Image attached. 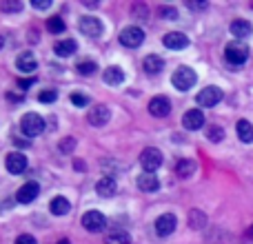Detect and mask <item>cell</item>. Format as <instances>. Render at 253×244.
<instances>
[{
  "label": "cell",
  "instance_id": "83f0119b",
  "mask_svg": "<svg viewBox=\"0 0 253 244\" xmlns=\"http://www.w3.org/2000/svg\"><path fill=\"white\" fill-rule=\"evenodd\" d=\"M207 140H209V142H222L224 140V129L220 124H209L207 126Z\"/></svg>",
  "mask_w": 253,
  "mask_h": 244
},
{
  "label": "cell",
  "instance_id": "ee69618b",
  "mask_svg": "<svg viewBox=\"0 0 253 244\" xmlns=\"http://www.w3.org/2000/svg\"><path fill=\"white\" fill-rule=\"evenodd\" d=\"M2 44H4V40H2V36H0V49H2Z\"/></svg>",
  "mask_w": 253,
  "mask_h": 244
},
{
  "label": "cell",
  "instance_id": "8fae6325",
  "mask_svg": "<svg viewBox=\"0 0 253 244\" xmlns=\"http://www.w3.org/2000/svg\"><path fill=\"white\" fill-rule=\"evenodd\" d=\"M149 114L156 116V118H165V116H169V114H171V102H169V98H165V96L151 98V102H149Z\"/></svg>",
  "mask_w": 253,
  "mask_h": 244
},
{
  "label": "cell",
  "instance_id": "30bf717a",
  "mask_svg": "<svg viewBox=\"0 0 253 244\" xmlns=\"http://www.w3.org/2000/svg\"><path fill=\"white\" fill-rule=\"evenodd\" d=\"M38 193H40V187H38V182H25L20 189H18V193H16V200L20 202V204H29V202H34L36 198H38Z\"/></svg>",
  "mask_w": 253,
  "mask_h": 244
},
{
  "label": "cell",
  "instance_id": "6da1fadb",
  "mask_svg": "<svg viewBox=\"0 0 253 244\" xmlns=\"http://www.w3.org/2000/svg\"><path fill=\"white\" fill-rule=\"evenodd\" d=\"M196 80H198V76H196V71L191 69V67H178V69L173 71V76H171V84H173L178 91H189V89L196 84Z\"/></svg>",
  "mask_w": 253,
  "mask_h": 244
},
{
  "label": "cell",
  "instance_id": "7402d4cb",
  "mask_svg": "<svg viewBox=\"0 0 253 244\" xmlns=\"http://www.w3.org/2000/svg\"><path fill=\"white\" fill-rule=\"evenodd\" d=\"M193 171H196V162H193L191 158H182V160H178V164H175V173H178L180 178H191Z\"/></svg>",
  "mask_w": 253,
  "mask_h": 244
},
{
  "label": "cell",
  "instance_id": "5bb4252c",
  "mask_svg": "<svg viewBox=\"0 0 253 244\" xmlns=\"http://www.w3.org/2000/svg\"><path fill=\"white\" fill-rule=\"evenodd\" d=\"M167 49H184L189 47V38L182 34V31H169V34L162 38Z\"/></svg>",
  "mask_w": 253,
  "mask_h": 244
},
{
  "label": "cell",
  "instance_id": "d6a6232c",
  "mask_svg": "<svg viewBox=\"0 0 253 244\" xmlns=\"http://www.w3.org/2000/svg\"><path fill=\"white\" fill-rule=\"evenodd\" d=\"M56 98H58V93L53 91V89H49V91H40L38 100H40V102H44V105H49V102H53Z\"/></svg>",
  "mask_w": 253,
  "mask_h": 244
},
{
  "label": "cell",
  "instance_id": "7c38bea8",
  "mask_svg": "<svg viewBox=\"0 0 253 244\" xmlns=\"http://www.w3.org/2000/svg\"><path fill=\"white\" fill-rule=\"evenodd\" d=\"M89 124L91 126H105L107 122H109L111 118V114H109V107H105V105H96V107H91L89 109Z\"/></svg>",
  "mask_w": 253,
  "mask_h": 244
},
{
  "label": "cell",
  "instance_id": "2e32d148",
  "mask_svg": "<svg viewBox=\"0 0 253 244\" xmlns=\"http://www.w3.org/2000/svg\"><path fill=\"white\" fill-rule=\"evenodd\" d=\"M16 67H18V71H22V74H34V71L38 69V60H36L34 53L25 51V53H20V56H18Z\"/></svg>",
  "mask_w": 253,
  "mask_h": 244
},
{
  "label": "cell",
  "instance_id": "7bdbcfd3",
  "mask_svg": "<svg viewBox=\"0 0 253 244\" xmlns=\"http://www.w3.org/2000/svg\"><path fill=\"white\" fill-rule=\"evenodd\" d=\"M58 244H71L69 240H60V242H58Z\"/></svg>",
  "mask_w": 253,
  "mask_h": 244
},
{
  "label": "cell",
  "instance_id": "836d02e7",
  "mask_svg": "<svg viewBox=\"0 0 253 244\" xmlns=\"http://www.w3.org/2000/svg\"><path fill=\"white\" fill-rule=\"evenodd\" d=\"M131 13H133V16H138V13H140V20H147V16H149L147 7H144L142 2H140V4H133V7H131Z\"/></svg>",
  "mask_w": 253,
  "mask_h": 244
},
{
  "label": "cell",
  "instance_id": "f35d334b",
  "mask_svg": "<svg viewBox=\"0 0 253 244\" xmlns=\"http://www.w3.org/2000/svg\"><path fill=\"white\" fill-rule=\"evenodd\" d=\"M34 84V78H25V80H18V87L20 89H29Z\"/></svg>",
  "mask_w": 253,
  "mask_h": 244
},
{
  "label": "cell",
  "instance_id": "7a4b0ae2",
  "mask_svg": "<svg viewBox=\"0 0 253 244\" xmlns=\"http://www.w3.org/2000/svg\"><path fill=\"white\" fill-rule=\"evenodd\" d=\"M224 58H227L231 65H245L247 58H249V47H247L242 40H233L227 44L224 49Z\"/></svg>",
  "mask_w": 253,
  "mask_h": 244
},
{
  "label": "cell",
  "instance_id": "9c48e42d",
  "mask_svg": "<svg viewBox=\"0 0 253 244\" xmlns=\"http://www.w3.org/2000/svg\"><path fill=\"white\" fill-rule=\"evenodd\" d=\"M78 29L83 31L84 36H89V38H98V36L102 34V22L98 20L96 16H84L83 20L78 22Z\"/></svg>",
  "mask_w": 253,
  "mask_h": 244
},
{
  "label": "cell",
  "instance_id": "e0dca14e",
  "mask_svg": "<svg viewBox=\"0 0 253 244\" xmlns=\"http://www.w3.org/2000/svg\"><path fill=\"white\" fill-rule=\"evenodd\" d=\"M116 189H118V184H116L114 178H100L96 182V193L100 198H114L116 196Z\"/></svg>",
  "mask_w": 253,
  "mask_h": 244
},
{
  "label": "cell",
  "instance_id": "4316f807",
  "mask_svg": "<svg viewBox=\"0 0 253 244\" xmlns=\"http://www.w3.org/2000/svg\"><path fill=\"white\" fill-rule=\"evenodd\" d=\"M207 224V215L202 213L200 209H193L191 213H189V227L196 229V231H200V229H205Z\"/></svg>",
  "mask_w": 253,
  "mask_h": 244
},
{
  "label": "cell",
  "instance_id": "ffe728a7",
  "mask_svg": "<svg viewBox=\"0 0 253 244\" xmlns=\"http://www.w3.org/2000/svg\"><path fill=\"white\" fill-rule=\"evenodd\" d=\"M102 78H105L107 84L116 87V84H123L125 82V71L120 69V67H107V69L102 71Z\"/></svg>",
  "mask_w": 253,
  "mask_h": 244
},
{
  "label": "cell",
  "instance_id": "9a60e30c",
  "mask_svg": "<svg viewBox=\"0 0 253 244\" xmlns=\"http://www.w3.org/2000/svg\"><path fill=\"white\" fill-rule=\"evenodd\" d=\"M4 164H7V171L13 175L22 173V171L27 169V158L22 156V153H9L7 160H4Z\"/></svg>",
  "mask_w": 253,
  "mask_h": 244
},
{
  "label": "cell",
  "instance_id": "52a82bcc",
  "mask_svg": "<svg viewBox=\"0 0 253 244\" xmlns=\"http://www.w3.org/2000/svg\"><path fill=\"white\" fill-rule=\"evenodd\" d=\"M220 100H222V89L218 87H207L196 96V102L200 107H215Z\"/></svg>",
  "mask_w": 253,
  "mask_h": 244
},
{
  "label": "cell",
  "instance_id": "74e56055",
  "mask_svg": "<svg viewBox=\"0 0 253 244\" xmlns=\"http://www.w3.org/2000/svg\"><path fill=\"white\" fill-rule=\"evenodd\" d=\"M16 244H38V240H36L34 236H27V233H25V236H20V238H18Z\"/></svg>",
  "mask_w": 253,
  "mask_h": 244
},
{
  "label": "cell",
  "instance_id": "cb8c5ba5",
  "mask_svg": "<svg viewBox=\"0 0 253 244\" xmlns=\"http://www.w3.org/2000/svg\"><path fill=\"white\" fill-rule=\"evenodd\" d=\"M236 129H238V138H240L245 144H251L253 142V124H251L249 120H240Z\"/></svg>",
  "mask_w": 253,
  "mask_h": 244
},
{
  "label": "cell",
  "instance_id": "1f68e13d",
  "mask_svg": "<svg viewBox=\"0 0 253 244\" xmlns=\"http://www.w3.org/2000/svg\"><path fill=\"white\" fill-rule=\"evenodd\" d=\"M158 13H160L165 20H175V18H178V11H175L173 7H160L158 9Z\"/></svg>",
  "mask_w": 253,
  "mask_h": 244
},
{
  "label": "cell",
  "instance_id": "484cf974",
  "mask_svg": "<svg viewBox=\"0 0 253 244\" xmlns=\"http://www.w3.org/2000/svg\"><path fill=\"white\" fill-rule=\"evenodd\" d=\"M105 244H131V238L126 231H120V229H116V231H109L105 238Z\"/></svg>",
  "mask_w": 253,
  "mask_h": 244
},
{
  "label": "cell",
  "instance_id": "5b68a950",
  "mask_svg": "<svg viewBox=\"0 0 253 244\" xmlns=\"http://www.w3.org/2000/svg\"><path fill=\"white\" fill-rule=\"evenodd\" d=\"M105 224H107V218L96 209L87 211V213L83 215V227L87 229L89 233H100L102 229H105Z\"/></svg>",
  "mask_w": 253,
  "mask_h": 244
},
{
  "label": "cell",
  "instance_id": "f546056e",
  "mask_svg": "<svg viewBox=\"0 0 253 244\" xmlns=\"http://www.w3.org/2000/svg\"><path fill=\"white\" fill-rule=\"evenodd\" d=\"M47 29L53 31V34H62V31H65V22H62L60 16H51L47 20Z\"/></svg>",
  "mask_w": 253,
  "mask_h": 244
},
{
  "label": "cell",
  "instance_id": "4fadbf2b",
  "mask_svg": "<svg viewBox=\"0 0 253 244\" xmlns=\"http://www.w3.org/2000/svg\"><path fill=\"white\" fill-rule=\"evenodd\" d=\"M182 124H184V129H189V131L202 129V124H205V114H202L200 109H189V111H184Z\"/></svg>",
  "mask_w": 253,
  "mask_h": 244
},
{
  "label": "cell",
  "instance_id": "60d3db41",
  "mask_svg": "<svg viewBox=\"0 0 253 244\" xmlns=\"http://www.w3.org/2000/svg\"><path fill=\"white\" fill-rule=\"evenodd\" d=\"M13 142H16L20 149H25V147H29V144H31V142H27V140H20V138H16V140H13Z\"/></svg>",
  "mask_w": 253,
  "mask_h": 244
},
{
  "label": "cell",
  "instance_id": "ab89813d",
  "mask_svg": "<svg viewBox=\"0 0 253 244\" xmlns=\"http://www.w3.org/2000/svg\"><path fill=\"white\" fill-rule=\"evenodd\" d=\"M7 100L9 102H22V96H18V93H7Z\"/></svg>",
  "mask_w": 253,
  "mask_h": 244
},
{
  "label": "cell",
  "instance_id": "d6986e66",
  "mask_svg": "<svg viewBox=\"0 0 253 244\" xmlns=\"http://www.w3.org/2000/svg\"><path fill=\"white\" fill-rule=\"evenodd\" d=\"M138 189L147 193L158 191L160 189V180L156 178V173H142V175H138Z\"/></svg>",
  "mask_w": 253,
  "mask_h": 244
},
{
  "label": "cell",
  "instance_id": "8992f818",
  "mask_svg": "<svg viewBox=\"0 0 253 244\" xmlns=\"http://www.w3.org/2000/svg\"><path fill=\"white\" fill-rule=\"evenodd\" d=\"M120 42L129 49L140 47V44L144 42V31L140 29V27H125V29L120 31Z\"/></svg>",
  "mask_w": 253,
  "mask_h": 244
},
{
  "label": "cell",
  "instance_id": "277c9868",
  "mask_svg": "<svg viewBox=\"0 0 253 244\" xmlns=\"http://www.w3.org/2000/svg\"><path fill=\"white\" fill-rule=\"evenodd\" d=\"M162 164V151L156 147H149L140 153V166L144 169V173H156V169Z\"/></svg>",
  "mask_w": 253,
  "mask_h": 244
},
{
  "label": "cell",
  "instance_id": "ba28073f",
  "mask_svg": "<svg viewBox=\"0 0 253 244\" xmlns=\"http://www.w3.org/2000/svg\"><path fill=\"white\" fill-rule=\"evenodd\" d=\"M175 227H178V218H175L173 213H162L160 218L156 220V233L160 238L171 236V233L175 231Z\"/></svg>",
  "mask_w": 253,
  "mask_h": 244
},
{
  "label": "cell",
  "instance_id": "d4e9b609",
  "mask_svg": "<svg viewBox=\"0 0 253 244\" xmlns=\"http://www.w3.org/2000/svg\"><path fill=\"white\" fill-rule=\"evenodd\" d=\"M71 211V204H69V200L67 198H62V196H58V198H53L51 200V213L53 215H67Z\"/></svg>",
  "mask_w": 253,
  "mask_h": 244
},
{
  "label": "cell",
  "instance_id": "603a6c76",
  "mask_svg": "<svg viewBox=\"0 0 253 244\" xmlns=\"http://www.w3.org/2000/svg\"><path fill=\"white\" fill-rule=\"evenodd\" d=\"M162 69H165V60H162L160 56H147L144 58V71H147V74L156 76V74H160Z\"/></svg>",
  "mask_w": 253,
  "mask_h": 244
},
{
  "label": "cell",
  "instance_id": "44dd1931",
  "mask_svg": "<svg viewBox=\"0 0 253 244\" xmlns=\"http://www.w3.org/2000/svg\"><path fill=\"white\" fill-rule=\"evenodd\" d=\"M76 49H78L76 40L74 38H65V40H60V42H56L53 51H56L60 58H69V56H74V53H76Z\"/></svg>",
  "mask_w": 253,
  "mask_h": 244
},
{
  "label": "cell",
  "instance_id": "3957f363",
  "mask_svg": "<svg viewBox=\"0 0 253 244\" xmlns=\"http://www.w3.org/2000/svg\"><path fill=\"white\" fill-rule=\"evenodd\" d=\"M20 129H22V133L27 135V138H36V135H40L44 131V120L40 118L38 114H25L22 116V120H20Z\"/></svg>",
  "mask_w": 253,
  "mask_h": 244
},
{
  "label": "cell",
  "instance_id": "d590c367",
  "mask_svg": "<svg viewBox=\"0 0 253 244\" xmlns=\"http://www.w3.org/2000/svg\"><path fill=\"white\" fill-rule=\"evenodd\" d=\"M71 102H74L76 107H87L89 105V98L83 96V93H71Z\"/></svg>",
  "mask_w": 253,
  "mask_h": 244
},
{
  "label": "cell",
  "instance_id": "8d00e7d4",
  "mask_svg": "<svg viewBox=\"0 0 253 244\" xmlns=\"http://www.w3.org/2000/svg\"><path fill=\"white\" fill-rule=\"evenodd\" d=\"M31 7H36V9H49V7H51V0H31Z\"/></svg>",
  "mask_w": 253,
  "mask_h": 244
},
{
  "label": "cell",
  "instance_id": "b9f144b4",
  "mask_svg": "<svg viewBox=\"0 0 253 244\" xmlns=\"http://www.w3.org/2000/svg\"><path fill=\"white\" fill-rule=\"evenodd\" d=\"M247 240H251V242H253V224L249 227V231H247Z\"/></svg>",
  "mask_w": 253,
  "mask_h": 244
},
{
  "label": "cell",
  "instance_id": "f1b7e54d",
  "mask_svg": "<svg viewBox=\"0 0 253 244\" xmlns=\"http://www.w3.org/2000/svg\"><path fill=\"white\" fill-rule=\"evenodd\" d=\"M98 71V65L93 60H83V62H78V74H83V76H93Z\"/></svg>",
  "mask_w": 253,
  "mask_h": 244
},
{
  "label": "cell",
  "instance_id": "ac0fdd59",
  "mask_svg": "<svg viewBox=\"0 0 253 244\" xmlns=\"http://www.w3.org/2000/svg\"><path fill=\"white\" fill-rule=\"evenodd\" d=\"M229 29H231V36H236V40H245L253 34V27L249 20H233Z\"/></svg>",
  "mask_w": 253,
  "mask_h": 244
},
{
  "label": "cell",
  "instance_id": "4dcf8cb0",
  "mask_svg": "<svg viewBox=\"0 0 253 244\" xmlns=\"http://www.w3.org/2000/svg\"><path fill=\"white\" fill-rule=\"evenodd\" d=\"M2 11H7V13H13V11H20L22 9V2L20 0H2Z\"/></svg>",
  "mask_w": 253,
  "mask_h": 244
},
{
  "label": "cell",
  "instance_id": "e575fe53",
  "mask_svg": "<svg viewBox=\"0 0 253 244\" xmlns=\"http://www.w3.org/2000/svg\"><path fill=\"white\" fill-rule=\"evenodd\" d=\"M74 149H76V140H74V138H65V140L60 142V151H62V153H71Z\"/></svg>",
  "mask_w": 253,
  "mask_h": 244
}]
</instances>
